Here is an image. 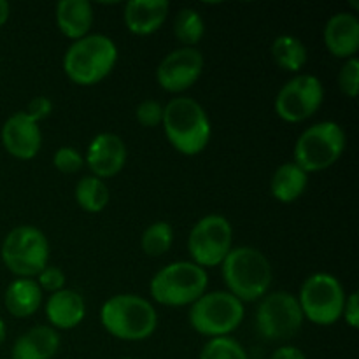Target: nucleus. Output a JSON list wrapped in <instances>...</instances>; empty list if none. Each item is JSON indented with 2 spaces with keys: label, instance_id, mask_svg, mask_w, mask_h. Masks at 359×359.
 Here are the masks:
<instances>
[{
  "label": "nucleus",
  "instance_id": "obj_1",
  "mask_svg": "<svg viewBox=\"0 0 359 359\" xmlns=\"http://www.w3.org/2000/svg\"><path fill=\"white\" fill-rule=\"evenodd\" d=\"M161 125L172 147L184 156L202 153L212 135L209 114L191 97H175L163 105Z\"/></svg>",
  "mask_w": 359,
  "mask_h": 359
},
{
  "label": "nucleus",
  "instance_id": "obj_2",
  "mask_svg": "<svg viewBox=\"0 0 359 359\" xmlns=\"http://www.w3.org/2000/svg\"><path fill=\"white\" fill-rule=\"evenodd\" d=\"M228 293L244 302L262 300L270 291L273 270L269 258L259 249L241 245L233 248L221 263Z\"/></svg>",
  "mask_w": 359,
  "mask_h": 359
},
{
  "label": "nucleus",
  "instance_id": "obj_3",
  "mask_svg": "<svg viewBox=\"0 0 359 359\" xmlns=\"http://www.w3.org/2000/svg\"><path fill=\"white\" fill-rule=\"evenodd\" d=\"M100 323L116 339L142 342L156 332L158 314L147 298L125 293L111 297L102 305Z\"/></svg>",
  "mask_w": 359,
  "mask_h": 359
},
{
  "label": "nucleus",
  "instance_id": "obj_4",
  "mask_svg": "<svg viewBox=\"0 0 359 359\" xmlns=\"http://www.w3.org/2000/svg\"><path fill=\"white\" fill-rule=\"evenodd\" d=\"M118 63V46L104 34H88L74 41L63 56V70L72 83L93 86L104 81Z\"/></svg>",
  "mask_w": 359,
  "mask_h": 359
},
{
  "label": "nucleus",
  "instance_id": "obj_5",
  "mask_svg": "<svg viewBox=\"0 0 359 359\" xmlns=\"http://www.w3.org/2000/svg\"><path fill=\"white\" fill-rule=\"evenodd\" d=\"M207 286L209 276L205 269L193 262H174L154 273L149 293L154 302L165 307H186L205 294Z\"/></svg>",
  "mask_w": 359,
  "mask_h": 359
},
{
  "label": "nucleus",
  "instance_id": "obj_6",
  "mask_svg": "<svg viewBox=\"0 0 359 359\" xmlns=\"http://www.w3.org/2000/svg\"><path fill=\"white\" fill-rule=\"evenodd\" d=\"M347 137L335 121H321L309 126L294 144V163L305 172H323L335 165L346 151Z\"/></svg>",
  "mask_w": 359,
  "mask_h": 359
},
{
  "label": "nucleus",
  "instance_id": "obj_7",
  "mask_svg": "<svg viewBox=\"0 0 359 359\" xmlns=\"http://www.w3.org/2000/svg\"><path fill=\"white\" fill-rule=\"evenodd\" d=\"M0 255L11 273L21 279H34L49 265V241L39 228L21 224L4 238Z\"/></svg>",
  "mask_w": 359,
  "mask_h": 359
},
{
  "label": "nucleus",
  "instance_id": "obj_8",
  "mask_svg": "<svg viewBox=\"0 0 359 359\" xmlns=\"http://www.w3.org/2000/svg\"><path fill=\"white\" fill-rule=\"evenodd\" d=\"M189 325L196 333L209 339L228 337L242 325L244 304L228 291H212L189 305Z\"/></svg>",
  "mask_w": 359,
  "mask_h": 359
},
{
  "label": "nucleus",
  "instance_id": "obj_9",
  "mask_svg": "<svg viewBox=\"0 0 359 359\" xmlns=\"http://www.w3.org/2000/svg\"><path fill=\"white\" fill-rule=\"evenodd\" d=\"M304 319L318 326H332L342 318L346 291L332 273H312L304 280L297 297Z\"/></svg>",
  "mask_w": 359,
  "mask_h": 359
},
{
  "label": "nucleus",
  "instance_id": "obj_10",
  "mask_svg": "<svg viewBox=\"0 0 359 359\" xmlns=\"http://www.w3.org/2000/svg\"><path fill=\"white\" fill-rule=\"evenodd\" d=\"M233 249V226L221 214H209L195 223L188 237L191 262L202 269L219 266Z\"/></svg>",
  "mask_w": 359,
  "mask_h": 359
},
{
  "label": "nucleus",
  "instance_id": "obj_11",
  "mask_svg": "<svg viewBox=\"0 0 359 359\" xmlns=\"http://www.w3.org/2000/svg\"><path fill=\"white\" fill-rule=\"evenodd\" d=\"M304 325L300 304L287 291L266 293L256 309V328L259 335L272 342L290 340Z\"/></svg>",
  "mask_w": 359,
  "mask_h": 359
},
{
  "label": "nucleus",
  "instance_id": "obj_12",
  "mask_svg": "<svg viewBox=\"0 0 359 359\" xmlns=\"http://www.w3.org/2000/svg\"><path fill=\"white\" fill-rule=\"evenodd\" d=\"M325 100V86L312 74H298L276 97V112L283 121L300 123L314 116Z\"/></svg>",
  "mask_w": 359,
  "mask_h": 359
},
{
  "label": "nucleus",
  "instance_id": "obj_13",
  "mask_svg": "<svg viewBox=\"0 0 359 359\" xmlns=\"http://www.w3.org/2000/svg\"><path fill=\"white\" fill-rule=\"evenodd\" d=\"M203 65L205 58L200 49L182 46L161 60L156 69V81L161 90L168 93H182L200 79Z\"/></svg>",
  "mask_w": 359,
  "mask_h": 359
},
{
  "label": "nucleus",
  "instance_id": "obj_14",
  "mask_svg": "<svg viewBox=\"0 0 359 359\" xmlns=\"http://www.w3.org/2000/svg\"><path fill=\"white\" fill-rule=\"evenodd\" d=\"M2 144L11 156L18 160H34L42 147V132L39 121L25 111L14 112L2 126Z\"/></svg>",
  "mask_w": 359,
  "mask_h": 359
},
{
  "label": "nucleus",
  "instance_id": "obj_15",
  "mask_svg": "<svg viewBox=\"0 0 359 359\" xmlns=\"http://www.w3.org/2000/svg\"><path fill=\"white\" fill-rule=\"evenodd\" d=\"M126 156H128V151H126L125 140L116 133L104 132L91 139L84 163L91 170V175L105 181L118 175L125 168Z\"/></svg>",
  "mask_w": 359,
  "mask_h": 359
},
{
  "label": "nucleus",
  "instance_id": "obj_16",
  "mask_svg": "<svg viewBox=\"0 0 359 359\" xmlns=\"http://www.w3.org/2000/svg\"><path fill=\"white\" fill-rule=\"evenodd\" d=\"M323 39L335 58H354L359 49V18L349 11L333 14L326 21Z\"/></svg>",
  "mask_w": 359,
  "mask_h": 359
},
{
  "label": "nucleus",
  "instance_id": "obj_17",
  "mask_svg": "<svg viewBox=\"0 0 359 359\" xmlns=\"http://www.w3.org/2000/svg\"><path fill=\"white\" fill-rule=\"evenodd\" d=\"M84 316H86V302L76 290L63 287L53 293L46 302V318L49 326L56 332L74 330L84 321Z\"/></svg>",
  "mask_w": 359,
  "mask_h": 359
},
{
  "label": "nucleus",
  "instance_id": "obj_18",
  "mask_svg": "<svg viewBox=\"0 0 359 359\" xmlns=\"http://www.w3.org/2000/svg\"><path fill=\"white\" fill-rule=\"evenodd\" d=\"M170 11L167 0H130L123 11V20L132 34L146 37L163 27Z\"/></svg>",
  "mask_w": 359,
  "mask_h": 359
},
{
  "label": "nucleus",
  "instance_id": "obj_19",
  "mask_svg": "<svg viewBox=\"0 0 359 359\" xmlns=\"http://www.w3.org/2000/svg\"><path fill=\"white\" fill-rule=\"evenodd\" d=\"M62 346L60 333L49 325H39L18 337L13 346V359H53Z\"/></svg>",
  "mask_w": 359,
  "mask_h": 359
},
{
  "label": "nucleus",
  "instance_id": "obj_20",
  "mask_svg": "<svg viewBox=\"0 0 359 359\" xmlns=\"http://www.w3.org/2000/svg\"><path fill=\"white\" fill-rule=\"evenodd\" d=\"M93 7L88 0H62L56 4V25L72 41L86 37L93 27Z\"/></svg>",
  "mask_w": 359,
  "mask_h": 359
},
{
  "label": "nucleus",
  "instance_id": "obj_21",
  "mask_svg": "<svg viewBox=\"0 0 359 359\" xmlns=\"http://www.w3.org/2000/svg\"><path fill=\"white\" fill-rule=\"evenodd\" d=\"M4 304H6L9 314L14 316V318H30L41 309L42 290L39 287L35 279H21V277H18L16 280H13L7 286Z\"/></svg>",
  "mask_w": 359,
  "mask_h": 359
},
{
  "label": "nucleus",
  "instance_id": "obj_22",
  "mask_svg": "<svg viewBox=\"0 0 359 359\" xmlns=\"http://www.w3.org/2000/svg\"><path fill=\"white\" fill-rule=\"evenodd\" d=\"M309 184V174H305L294 161L280 165L270 181V193L280 203H293L305 193Z\"/></svg>",
  "mask_w": 359,
  "mask_h": 359
},
{
  "label": "nucleus",
  "instance_id": "obj_23",
  "mask_svg": "<svg viewBox=\"0 0 359 359\" xmlns=\"http://www.w3.org/2000/svg\"><path fill=\"white\" fill-rule=\"evenodd\" d=\"M270 53H272V58L277 67L294 74L304 69L309 58L307 48H305L304 42L294 37V35L287 34L276 37V41L272 42V48H270Z\"/></svg>",
  "mask_w": 359,
  "mask_h": 359
},
{
  "label": "nucleus",
  "instance_id": "obj_24",
  "mask_svg": "<svg viewBox=\"0 0 359 359\" xmlns=\"http://www.w3.org/2000/svg\"><path fill=\"white\" fill-rule=\"evenodd\" d=\"M74 196L81 209L90 214H98L107 207L109 200H111V191H109L105 181L95 177V175H84L77 182Z\"/></svg>",
  "mask_w": 359,
  "mask_h": 359
},
{
  "label": "nucleus",
  "instance_id": "obj_25",
  "mask_svg": "<svg viewBox=\"0 0 359 359\" xmlns=\"http://www.w3.org/2000/svg\"><path fill=\"white\" fill-rule=\"evenodd\" d=\"M174 35L186 48H195L205 35L203 16L193 7H182L174 21Z\"/></svg>",
  "mask_w": 359,
  "mask_h": 359
},
{
  "label": "nucleus",
  "instance_id": "obj_26",
  "mask_svg": "<svg viewBox=\"0 0 359 359\" xmlns=\"http://www.w3.org/2000/svg\"><path fill=\"white\" fill-rule=\"evenodd\" d=\"M172 244H174V228L167 221H156L149 224L140 237L142 251L151 258L163 256L165 252L170 251Z\"/></svg>",
  "mask_w": 359,
  "mask_h": 359
},
{
  "label": "nucleus",
  "instance_id": "obj_27",
  "mask_svg": "<svg viewBox=\"0 0 359 359\" xmlns=\"http://www.w3.org/2000/svg\"><path fill=\"white\" fill-rule=\"evenodd\" d=\"M198 359H249V356L241 342L235 339L217 337V339L207 340Z\"/></svg>",
  "mask_w": 359,
  "mask_h": 359
},
{
  "label": "nucleus",
  "instance_id": "obj_28",
  "mask_svg": "<svg viewBox=\"0 0 359 359\" xmlns=\"http://www.w3.org/2000/svg\"><path fill=\"white\" fill-rule=\"evenodd\" d=\"M53 165L62 174H76L84 167V156L76 147L63 146L56 149L55 156H53Z\"/></svg>",
  "mask_w": 359,
  "mask_h": 359
},
{
  "label": "nucleus",
  "instance_id": "obj_29",
  "mask_svg": "<svg viewBox=\"0 0 359 359\" xmlns=\"http://www.w3.org/2000/svg\"><path fill=\"white\" fill-rule=\"evenodd\" d=\"M339 88L346 97L356 98L359 90V62L358 58L346 60L339 72Z\"/></svg>",
  "mask_w": 359,
  "mask_h": 359
},
{
  "label": "nucleus",
  "instance_id": "obj_30",
  "mask_svg": "<svg viewBox=\"0 0 359 359\" xmlns=\"http://www.w3.org/2000/svg\"><path fill=\"white\" fill-rule=\"evenodd\" d=\"M135 118L146 128H156L163 121V105L153 98H146L137 105Z\"/></svg>",
  "mask_w": 359,
  "mask_h": 359
},
{
  "label": "nucleus",
  "instance_id": "obj_31",
  "mask_svg": "<svg viewBox=\"0 0 359 359\" xmlns=\"http://www.w3.org/2000/svg\"><path fill=\"white\" fill-rule=\"evenodd\" d=\"M65 283H67V276L60 266L48 265L37 276V284L42 290V293H44V291H48V293L51 294L56 293V291L65 287Z\"/></svg>",
  "mask_w": 359,
  "mask_h": 359
},
{
  "label": "nucleus",
  "instance_id": "obj_32",
  "mask_svg": "<svg viewBox=\"0 0 359 359\" xmlns=\"http://www.w3.org/2000/svg\"><path fill=\"white\" fill-rule=\"evenodd\" d=\"M25 112H27L28 116H32L35 121H42V119L48 118L53 112V102L49 100L48 97H35L32 98Z\"/></svg>",
  "mask_w": 359,
  "mask_h": 359
},
{
  "label": "nucleus",
  "instance_id": "obj_33",
  "mask_svg": "<svg viewBox=\"0 0 359 359\" xmlns=\"http://www.w3.org/2000/svg\"><path fill=\"white\" fill-rule=\"evenodd\" d=\"M342 318L346 319V323L353 330L359 328V300H358L356 291H353V293L347 294V297H346V304H344Z\"/></svg>",
  "mask_w": 359,
  "mask_h": 359
},
{
  "label": "nucleus",
  "instance_id": "obj_34",
  "mask_svg": "<svg viewBox=\"0 0 359 359\" xmlns=\"http://www.w3.org/2000/svg\"><path fill=\"white\" fill-rule=\"evenodd\" d=\"M270 359H307L304 354V351H300L294 346H283L279 349L273 351V354Z\"/></svg>",
  "mask_w": 359,
  "mask_h": 359
},
{
  "label": "nucleus",
  "instance_id": "obj_35",
  "mask_svg": "<svg viewBox=\"0 0 359 359\" xmlns=\"http://www.w3.org/2000/svg\"><path fill=\"white\" fill-rule=\"evenodd\" d=\"M9 16H11L9 2H6V0H0V27L7 23Z\"/></svg>",
  "mask_w": 359,
  "mask_h": 359
},
{
  "label": "nucleus",
  "instance_id": "obj_36",
  "mask_svg": "<svg viewBox=\"0 0 359 359\" xmlns=\"http://www.w3.org/2000/svg\"><path fill=\"white\" fill-rule=\"evenodd\" d=\"M4 340H6V323L0 318V346H2Z\"/></svg>",
  "mask_w": 359,
  "mask_h": 359
},
{
  "label": "nucleus",
  "instance_id": "obj_37",
  "mask_svg": "<svg viewBox=\"0 0 359 359\" xmlns=\"http://www.w3.org/2000/svg\"><path fill=\"white\" fill-rule=\"evenodd\" d=\"M123 359H133V358H123Z\"/></svg>",
  "mask_w": 359,
  "mask_h": 359
}]
</instances>
